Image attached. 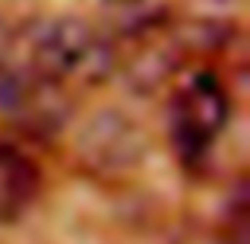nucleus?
<instances>
[{"label": "nucleus", "instance_id": "obj_1", "mask_svg": "<svg viewBox=\"0 0 250 244\" xmlns=\"http://www.w3.org/2000/svg\"><path fill=\"white\" fill-rule=\"evenodd\" d=\"M114 51V44L89 22L73 16H54L13 32L10 57L38 80L70 89L108 80L117 70Z\"/></svg>", "mask_w": 250, "mask_h": 244}, {"label": "nucleus", "instance_id": "obj_2", "mask_svg": "<svg viewBox=\"0 0 250 244\" xmlns=\"http://www.w3.org/2000/svg\"><path fill=\"white\" fill-rule=\"evenodd\" d=\"M231 102L228 89L212 70H196L177 83L168 108L171 146L184 162H200L225 133Z\"/></svg>", "mask_w": 250, "mask_h": 244}, {"label": "nucleus", "instance_id": "obj_3", "mask_svg": "<svg viewBox=\"0 0 250 244\" xmlns=\"http://www.w3.org/2000/svg\"><path fill=\"white\" fill-rule=\"evenodd\" d=\"M42 190L38 165L13 146H0V222H16L32 209Z\"/></svg>", "mask_w": 250, "mask_h": 244}, {"label": "nucleus", "instance_id": "obj_4", "mask_svg": "<svg viewBox=\"0 0 250 244\" xmlns=\"http://www.w3.org/2000/svg\"><path fill=\"white\" fill-rule=\"evenodd\" d=\"M13 32H16V29H10V25H6L3 19H0V64H3L6 57H10V48H13Z\"/></svg>", "mask_w": 250, "mask_h": 244}]
</instances>
